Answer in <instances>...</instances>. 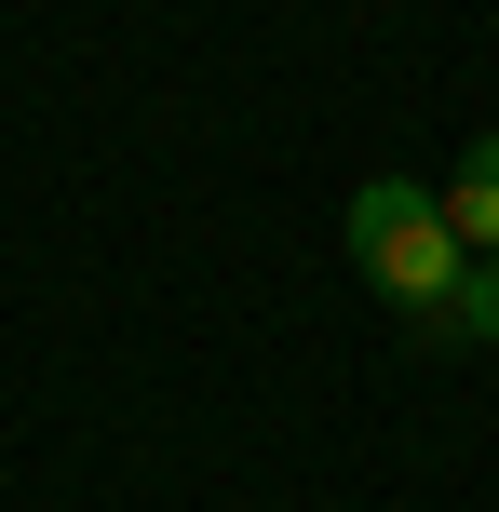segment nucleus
I'll use <instances>...</instances> for the list:
<instances>
[{
  "instance_id": "nucleus-1",
  "label": "nucleus",
  "mask_w": 499,
  "mask_h": 512,
  "mask_svg": "<svg viewBox=\"0 0 499 512\" xmlns=\"http://www.w3.org/2000/svg\"><path fill=\"white\" fill-rule=\"evenodd\" d=\"M338 243H351V270H365V297H392L405 324L446 337L459 283H473V243L446 230V189H419V176H365V189H351V216H338Z\"/></svg>"
},
{
  "instance_id": "nucleus-2",
  "label": "nucleus",
  "mask_w": 499,
  "mask_h": 512,
  "mask_svg": "<svg viewBox=\"0 0 499 512\" xmlns=\"http://www.w3.org/2000/svg\"><path fill=\"white\" fill-rule=\"evenodd\" d=\"M446 230L473 243V256H499V135H473V149H459V176H446Z\"/></svg>"
},
{
  "instance_id": "nucleus-3",
  "label": "nucleus",
  "mask_w": 499,
  "mask_h": 512,
  "mask_svg": "<svg viewBox=\"0 0 499 512\" xmlns=\"http://www.w3.org/2000/svg\"><path fill=\"white\" fill-rule=\"evenodd\" d=\"M446 337H473V351H499V256H473V283H459Z\"/></svg>"
}]
</instances>
